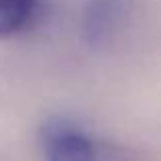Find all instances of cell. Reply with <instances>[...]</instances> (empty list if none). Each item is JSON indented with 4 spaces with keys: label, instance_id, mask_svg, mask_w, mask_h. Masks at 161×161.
Masks as SVG:
<instances>
[{
    "label": "cell",
    "instance_id": "cell-1",
    "mask_svg": "<svg viewBox=\"0 0 161 161\" xmlns=\"http://www.w3.org/2000/svg\"><path fill=\"white\" fill-rule=\"evenodd\" d=\"M41 139L47 161H143L137 151L96 141L67 120L47 122Z\"/></svg>",
    "mask_w": 161,
    "mask_h": 161
},
{
    "label": "cell",
    "instance_id": "cell-2",
    "mask_svg": "<svg viewBox=\"0 0 161 161\" xmlns=\"http://www.w3.org/2000/svg\"><path fill=\"white\" fill-rule=\"evenodd\" d=\"M129 0H92L86 12V35L92 43L102 45L125 20Z\"/></svg>",
    "mask_w": 161,
    "mask_h": 161
},
{
    "label": "cell",
    "instance_id": "cell-3",
    "mask_svg": "<svg viewBox=\"0 0 161 161\" xmlns=\"http://www.w3.org/2000/svg\"><path fill=\"white\" fill-rule=\"evenodd\" d=\"M39 0H0V37L20 33L35 16Z\"/></svg>",
    "mask_w": 161,
    "mask_h": 161
}]
</instances>
